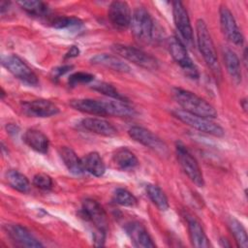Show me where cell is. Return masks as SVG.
Listing matches in <instances>:
<instances>
[{"label": "cell", "instance_id": "cell-24", "mask_svg": "<svg viewBox=\"0 0 248 248\" xmlns=\"http://www.w3.org/2000/svg\"><path fill=\"white\" fill-rule=\"evenodd\" d=\"M223 58L226 65V69L230 77L235 83L241 82V68L240 61L236 53L228 46L223 47Z\"/></svg>", "mask_w": 248, "mask_h": 248}, {"label": "cell", "instance_id": "cell-26", "mask_svg": "<svg viewBox=\"0 0 248 248\" xmlns=\"http://www.w3.org/2000/svg\"><path fill=\"white\" fill-rule=\"evenodd\" d=\"M6 179L8 184L18 192L27 193L30 190V182L28 178L16 170H9L6 172Z\"/></svg>", "mask_w": 248, "mask_h": 248}, {"label": "cell", "instance_id": "cell-9", "mask_svg": "<svg viewBox=\"0 0 248 248\" xmlns=\"http://www.w3.org/2000/svg\"><path fill=\"white\" fill-rule=\"evenodd\" d=\"M175 152L178 163L185 174L198 187H202L204 184L203 176L195 157L190 153V151L181 141H176Z\"/></svg>", "mask_w": 248, "mask_h": 248}, {"label": "cell", "instance_id": "cell-10", "mask_svg": "<svg viewBox=\"0 0 248 248\" xmlns=\"http://www.w3.org/2000/svg\"><path fill=\"white\" fill-rule=\"evenodd\" d=\"M128 135L135 141L148 147L159 155L165 156L169 152L165 141L146 128L140 126H133L129 129Z\"/></svg>", "mask_w": 248, "mask_h": 248}, {"label": "cell", "instance_id": "cell-20", "mask_svg": "<svg viewBox=\"0 0 248 248\" xmlns=\"http://www.w3.org/2000/svg\"><path fill=\"white\" fill-rule=\"evenodd\" d=\"M187 226L189 231V235L191 243L194 247L197 248H207L210 246L209 240L201 225V223L191 215L186 216Z\"/></svg>", "mask_w": 248, "mask_h": 248}, {"label": "cell", "instance_id": "cell-30", "mask_svg": "<svg viewBox=\"0 0 248 248\" xmlns=\"http://www.w3.org/2000/svg\"><path fill=\"white\" fill-rule=\"evenodd\" d=\"M91 88L95 91H98L113 100H118V101H123V102H128L126 97L123 96L112 84L105 82V81H97L94 82L91 85Z\"/></svg>", "mask_w": 248, "mask_h": 248}, {"label": "cell", "instance_id": "cell-33", "mask_svg": "<svg viewBox=\"0 0 248 248\" xmlns=\"http://www.w3.org/2000/svg\"><path fill=\"white\" fill-rule=\"evenodd\" d=\"M94 80V76L85 72H77L72 74L68 78V83L70 86H76L78 84L90 83Z\"/></svg>", "mask_w": 248, "mask_h": 248}, {"label": "cell", "instance_id": "cell-23", "mask_svg": "<svg viewBox=\"0 0 248 248\" xmlns=\"http://www.w3.org/2000/svg\"><path fill=\"white\" fill-rule=\"evenodd\" d=\"M112 160L119 170L126 171L134 170L139 165V160L136 155L126 147L116 149L112 155Z\"/></svg>", "mask_w": 248, "mask_h": 248}, {"label": "cell", "instance_id": "cell-28", "mask_svg": "<svg viewBox=\"0 0 248 248\" xmlns=\"http://www.w3.org/2000/svg\"><path fill=\"white\" fill-rule=\"evenodd\" d=\"M228 226L232 232L237 246L241 248H246L248 246V236L243 225L234 217H230L228 219Z\"/></svg>", "mask_w": 248, "mask_h": 248}, {"label": "cell", "instance_id": "cell-11", "mask_svg": "<svg viewBox=\"0 0 248 248\" xmlns=\"http://www.w3.org/2000/svg\"><path fill=\"white\" fill-rule=\"evenodd\" d=\"M220 26L223 34L228 41L235 46H241L244 42V37L239 30L234 16L226 6H221L219 10Z\"/></svg>", "mask_w": 248, "mask_h": 248}, {"label": "cell", "instance_id": "cell-1", "mask_svg": "<svg viewBox=\"0 0 248 248\" xmlns=\"http://www.w3.org/2000/svg\"><path fill=\"white\" fill-rule=\"evenodd\" d=\"M69 105L76 110L99 116L132 117L136 113L135 109L130 107L127 102L113 99L112 101L95 99H74L69 102Z\"/></svg>", "mask_w": 248, "mask_h": 248}, {"label": "cell", "instance_id": "cell-3", "mask_svg": "<svg viewBox=\"0 0 248 248\" xmlns=\"http://www.w3.org/2000/svg\"><path fill=\"white\" fill-rule=\"evenodd\" d=\"M172 94L173 98L183 110L210 119L217 116V111L214 107L195 93L186 89L175 87L172 89Z\"/></svg>", "mask_w": 248, "mask_h": 248}, {"label": "cell", "instance_id": "cell-39", "mask_svg": "<svg viewBox=\"0 0 248 248\" xmlns=\"http://www.w3.org/2000/svg\"><path fill=\"white\" fill-rule=\"evenodd\" d=\"M240 105H241L243 110H244V111H247V101H246V98H244V99H242V100L240 101Z\"/></svg>", "mask_w": 248, "mask_h": 248}, {"label": "cell", "instance_id": "cell-29", "mask_svg": "<svg viewBox=\"0 0 248 248\" xmlns=\"http://www.w3.org/2000/svg\"><path fill=\"white\" fill-rule=\"evenodd\" d=\"M17 4L20 6L22 10H24L27 14L31 16H46L49 12L47 4L43 1L23 0V1H18Z\"/></svg>", "mask_w": 248, "mask_h": 248}, {"label": "cell", "instance_id": "cell-7", "mask_svg": "<svg viewBox=\"0 0 248 248\" xmlns=\"http://www.w3.org/2000/svg\"><path fill=\"white\" fill-rule=\"evenodd\" d=\"M168 48L175 63L182 69L184 74L190 78L197 79L199 71L193 60L189 56L184 44L177 37H171L168 41Z\"/></svg>", "mask_w": 248, "mask_h": 248}, {"label": "cell", "instance_id": "cell-8", "mask_svg": "<svg viewBox=\"0 0 248 248\" xmlns=\"http://www.w3.org/2000/svg\"><path fill=\"white\" fill-rule=\"evenodd\" d=\"M172 113L177 119L200 132L214 137H223L225 134L224 129L217 123L213 122L210 118L192 114L183 109H175L172 111Z\"/></svg>", "mask_w": 248, "mask_h": 248}, {"label": "cell", "instance_id": "cell-37", "mask_svg": "<svg viewBox=\"0 0 248 248\" xmlns=\"http://www.w3.org/2000/svg\"><path fill=\"white\" fill-rule=\"evenodd\" d=\"M78 54H79V49H78V47L76 46H72L70 47V49L68 50V52L66 53L65 58H66V59H69V58L77 57Z\"/></svg>", "mask_w": 248, "mask_h": 248}, {"label": "cell", "instance_id": "cell-12", "mask_svg": "<svg viewBox=\"0 0 248 248\" xmlns=\"http://www.w3.org/2000/svg\"><path fill=\"white\" fill-rule=\"evenodd\" d=\"M81 214L82 217L94 225L95 229L107 231V214L97 201L93 199H85L81 204Z\"/></svg>", "mask_w": 248, "mask_h": 248}, {"label": "cell", "instance_id": "cell-18", "mask_svg": "<svg viewBox=\"0 0 248 248\" xmlns=\"http://www.w3.org/2000/svg\"><path fill=\"white\" fill-rule=\"evenodd\" d=\"M90 62L93 65L101 66L118 73H130L131 71L130 66L126 62H124V60L112 54H108V53L96 54L93 57H91Z\"/></svg>", "mask_w": 248, "mask_h": 248}, {"label": "cell", "instance_id": "cell-13", "mask_svg": "<svg viewBox=\"0 0 248 248\" xmlns=\"http://www.w3.org/2000/svg\"><path fill=\"white\" fill-rule=\"evenodd\" d=\"M108 16L113 27L118 30H125L130 27L132 13L128 3L125 1L111 2L108 7Z\"/></svg>", "mask_w": 248, "mask_h": 248}, {"label": "cell", "instance_id": "cell-27", "mask_svg": "<svg viewBox=\"0 0 248 248\" xmlns=\"http://www.w3.org/2000/svg\"><path fill=\"white\" fill-rule=\"evenodd\" d=\"M146 195L159 210L166 211L169 208L170 204L168 198L159 186L154 184L146 185Z\"/></svg>", "mask_w": 248, "mask_h": 248}, {"label": "cell", "instance_id": "cell-6", "mask_svg": "<svg viewBox=\"0 0 248 248\" xmlns=\"http://www.w3.org/2000/svg\"><path fill=\"white\" fill-rule=\"evenodd\" d=\"M112 50L125 60L146 70L153 71L159 68V62L155 57L135 46L115 44L112 46Z\"/></svg>", "mask_w": 248, "mask_h": 248}, {"label": "cell", "instance_id": "cell-17", "mask_svg": "<svg viewBox=\"0 0 248 248\" xmlns=\"http://www.w3.org/2000/svg\"><path fill=\"white\" fill-rule=\"evenodd\" d=\"M124 230L136 247L153 248L156 246L150 234L140 223L136 221L129 222L125 224Z\"/></svg>", "mask_w": 248, "mask_h": 248}, {"label": "cell", "instance_id": "cell-22", "mask_svg": "<svg viewBox=\"0 0 248 248\" xmlns=\"http://www.w3.org/2000/svg\"><path fill=\"white\" fill-rule=\"evenodd\" d=\"M58 152L61 160L71 173L75 175H80L84 172L81 159L78 158L77 153L71 147L61 146Z\"/></svg>", "mask_w": 248, "mask_h": 248}, {"label": "cell", "instance_id": "cell-32", "mask_svg": "<svg viewBox=\"0 0 248 248\" xmlns=\"http://www.w3.org/2000/svg\"><path fill=\"white\" fill-rule=\"evenodd\" d=\"M81 25L82 21L75 16H57L51 21V26L56 29H75Z\"/></svg>", "mask_w": 248, "mask_h": 248}, {"label": "cell", "instance_id": "cell-19", "mask_svg": "<svg viewBox=\"0 0 248 248\" xmlns=\"http://www.w3.org/2000/svg\"><path fill=\"white\" fill-rule=\"evenodd\" d=\"M80 126L91 133L104 136L114 137L117 134L116 128L108 121L98 117H86L80 122Z\"/></svg>", "mask_w": 248, "mask_h": 248}, {"label": "cell", "instance_id": "cell-34", "mask_svg": "<svg viewBox=\"0 0 248 248\" xmlns=\"http://www.w3.org/2000/svg\"><path fill=\"white\" fill-rule=\"evenodd\" d=\"M32 183L34 186L41 190H49L52 187L51 177L44 172H40L34 175Z\"/></svg>", "mask_w": 248, "mask_h": 248}, {"label": "cell", "instance_id": "cell-31", "mask_svg": "<svg viewBox=\"0 0 248 248\" xmlns=\"http://www.w3.org/2000/svg\"><path fill=\"white\" fill-rule=\"evenodd\" d=\"M112 201L122 206H135L138 203L137 198L127 189L117 188L112 194Z\"/></svg>", "mask_w": 248, "mask_h": 248}, {"label": "cell", "instance_id": "cell-38", "mask_svg": "<svg viewBox=\"0 0 248 248\" xmlns=\"http://www.w3.org/2000/svg\"><path fill=\"white\" fill-rule=\"evenodd\" d=\"M9 5H10V2H7V1H2L0 3V12H1V14H4L6 11H8Z\"/></svg>", "mask_w": 248, "mask_h": 248}, {"label": "cell", "instance_id": "cell-14", "mask_svg": "<svg viewBox=\"0 0 248 248\" xmlns=\"http://www.w3.org/2000/svg\"><path fill=\"white\" fill-rule=\"evenodd\" d=\"M171 4L174 25L177 31L180 33L181 37L187 43H191L193 41V28L188 13L180 1H173Z\"/></svg>", "mask_w": 248, "mask_h": 248}, {"label": "cell", "instance_id": "cell-4", "mask_svg": "<svg viewBox=\"0 0 248 248\" xmlns=\"http://www.w3.org/2000/svg\"><path fill=\"white\" fill-rule=\"evenodd\" d=\"M132 34L137 41L142 44H149L154 37V21L146 9L138 7L132 14L130 23Z\"/></svg>", "mask_w": 248, "mask_h": 248}, {"label": "cell", "instance_id": "cell-21", "mask_svg": "<svg viewBox=\"0 0 248 248\" xmlns=\"http://www.w3.org/2000/svg\"><path fill=\"white\" fill-rule=\"evenodd\" d=\"M23 141L33 150L46 154L49 147L47 137L37 129H28L23 135Z\"/></svg>", "mask_w": 248, "mask_h": 248}, {"label": "cell", "instance_id": "cell-15", "mask_svg": "<svg viewBox=\"0 0 248 248\" xmlns=\"http://www.w3.org/2000/svg\"><path fill=\"white\" fill-rule=\"evenodd\" d=\"M21 108L26 115L32 117H50L59 112V108L54 103L45 99L24 102Z\"/></svg>", "mask_w": 248, "mask_h": 248}, {"label": "cell", "instance_id": "cell-2", "mask_svg": "<svg viewBox=\"0 0 248 248\" xmlns=\"http://www.w3.org/2000/svg\"><path fill=\"white\" fill-rule=\"evenodd\" d=\"M196 35H197V44L198 48L207 65L210 72L217 78L222 77L221 67L218 60L217 52L210 36L209 30L202 19H198L196 23Z\"/></svg>", "mask_w": 248, "mask_h": 248}, {"label": "cell", "instance_id": "cell-16", "mask_svg": "<svg viewBox=\"0 0 248 248\" xmlns=\"http://www.w3.org/2000/svg\"><path fill=\"white\" fill-rule=\"evenodd\" d=\"M5 230L10 238L19 246L38 248L44 245L23 226L18 224H7Z\"/></svg>", "mask_w": 248, "mask_h": 248}, {"label": "cell", "instance_id": "cell-36", "mask_svg": "<svg viewBox=\"0 0 248 248\" xmlns=\"http://www.w3.org/2000/svg\"><path fill=\"white\" fill-rule=\"evenodd\" d=\"M73 68L72 65H65V66H60V67H57L55 69H53L52 71V78L54 79H57L59 78L61 76H63L64 74H66L67 72H69L71 69Z\"/></svg>", "mask_w": 248, "mask_h": 248}, {"label": "cell", "instance_id": "cell-35", "mask_svg": "<svg viewBox=\"0 0 248 248\" xmlns=\"http://www.w3.org/2000/svg\"><path fill=\"white\" fill-rule=\"evenodd\" d=\"M106 239V231L95 229L93 232V241L95 246H103Z\"/></svg>", "mask_w": 248, "mask_h": 248}, {"label": "cell", "instance_id": "cell-5", "mask_svg": "<svg viewBox=\"0 0 248 248\" xmlns=\"http://www.w3.org/2000/svg\"><path fill=\"white\" fill-rule=\"evenodd\" d=\"M2 66L7 69L15 78L29 86H37L39 83L38 77L32 69L17 55L8 54L1 58Z\"/></svg>", "mask_w": 248, "mask_h": 248}, {"label": "cell", "instance_id": "cell-25", "mask_svg": "<svg viewBox=\"0 0 248 248\" xmlns=\"http://www.w3.org/2000/svg\"><path fill=\"white\" fill-rule=\"evenodd\" d=\"M82 167L84 171L89 172L90 174L100 177L106 171V166L98 152H90L81 158Z\"/></svg>", "mask_w": 248, "mask_h": 248}]
</instances>
